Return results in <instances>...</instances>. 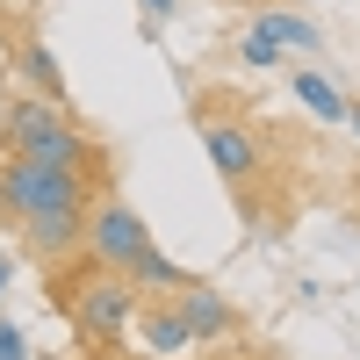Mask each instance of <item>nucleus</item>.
Masks as SVG:
<instances>
[{
  "instance_id": "1",
  "label": "nucleus",
  "mask_w": 360,
  "mask_h": 360,
  "mask_svg": "<svg viewBox=\"0 0 360 360\" xmlns=\"http://www.w3.org/2000/svg\"><path fill=\"white\" fill-rule=\"evenodd\" d=\"M51 310H65L72 324V346L86 360H108L123 353V339H137V310H144V288L130 274H115V266H94L86 259V274L65 281V266H51Z\"/></svg>"
},
{
  "instance_id": "2",
  "label": "nucleus",
  "mask_w": 360,
  "mask_h": 360,
  "mask_svg": "<svg viewBox=\"0 0 360 360\" xmlns=\"http://www.w3.org/2000/svg\"><path fill=\"white\" fill-rule=\"evenodd\" d=\"M0 152H22V159H44V166H79L94 188H108V152L72 123L65 101H44V94H8L0 108Z\"/></svg>"
},
{
  "instance_id": "3",
  "label": "nucleus",
  "mask_w": 360,
  "mask_h": 360,
  "mask_svg": "<svg viewBox=\"0 0 360 360\" xmlns=\"http://www.w3.org/2000/svg\"><path fill=\"white\" fill-rule=\"evenodd\" d=\"M101 188L86 180L79 166H44V159H22L8 152L0 159V209L8 217H44V209H86Z\"/></svg>"
},
{
  "instance_id": "4",
  "label": "nucleus",
  "mask_w": 360,
  "mask_h": 360,
  "mask_svg": "<svg viewBox=\"0 0 360 360\" xmlns=\"http://www.w3.org/2000/svg\"><path fill=\"white\" fill-rule=\"evenodd\" d=\"M144 245H152V224H144L123 195H108V188H101L94 202H86V259H94V266L130 274Z\"/></svg>"
},
{
  "instance_id": "5",
  "label": "nucleus",
  "mask_w": 360,
  "mask_h": 360,
  "mask_svg": "<svg viewBox=\"0 0 360 360\" xmlns=\"http://www.w3.org/2000/svg\"><path fill=\"white\" fill-rule=\"evenodd\" d=\"M202 152H209V166H217L231 188H252V180L266 173V144H259V130L231 123V115H202Z\"/></svg>"
},
{
  "instance_id": "6",
  "label": "nucleus",
  "mask_w": 360,
  "mask_h": 360,
  "mask_svg": "<svg viewBox=\"0 0 360 360\" xmlns=\"http://www.w3.org/2000/svg\"><path fill=\"white\" fill-rule=\"evenodd\" d=\"M22 252L37 259V266L86 259V209H44V217H22Z\"/></svg>"
},
{
  "instance_id": "7",
  "label": "nucleus",
  "mask_w": 360,
  "mask_h": 360,
  "mask_svg": "<svg viewBox=\"0 0 360 360\" xmlns=\"http://www.w3.org/2000/svg\"><path fill=\"white\" fill-rule=\"evenodd\" d=\"M173 303H180V317H188L195 346H224V339H238V324H245V317H238V303H231V295H224L217 281H202V274H195L188 288H180Z\"/></svg>"
},
{
  "instance_id": "8",
  "label": "nucleus",
  "mask_w": 360,
  "mask_h": 360,
  "mask_svg": "<svg viewBox=\"0 0 360 360\" xmlns=\"http://www.w3.org/2000/svg\"><path fill=\"white\" fill-rule=\"evenodd\" d=\"M137 339H144V353H166V360H180V353L195 346V332H188V317H180L173 295H144V310H137Z\"/></svg>"
},
{
  "instance_id": "9",
  "label": "nucleus",
  "mask_w": 360,
  "mask_h": 360,
  "mask_svg": "<svg viewBox=\"0 0 360 360\" xmlns=\"http://www.w3.org/2000/svg\"><path fill=\"white\" fill-rule=\"evenodd\" d=\"M8 58H15V72H22L29 94H44V101H65V108H72V94H65V65L51 58V44H44V37H15V44H8Z\"/></svg>"
},
{
  "instance_id": "10",
  "label": "nucleus",
  "mask_w": 360,
  "mask_h": 360,
  "mask_svg": "<svg viewBox=\"0 0 360 360\" xmlns=\"http://www.w3.org/2000/svg\"><path fill=\"white\" fill-rule=\"evenodd\" d=\"M288 94H295V108L310 115V123H346V94L324 72H310V65H288Z\"/></svg>"
},
{
  "instance_id": "11",
  "label": "nucleus",
  "mask_w": 360,
  "mask_h": 360,
  "mask_svg": "<svg viewBox=\"0 0 360 360\" xmlns=\"http://www.w3.org/2000/svg\"><path fill=\"white\" fill-rule=\"evenodd\" d=\"M252 29H259V37H274L281 58H288V51H317V44H324V37H317V22H310V15H295L288 0H274V8H252Z\"/></svg>"
},
{
  "instance_id": "12",
  "label": "nucleus",
  "mask_w": 360,
  "mask_h": 360,
  "mask_svg": "<svg viewBox=\"0 0 360 360\" xmlns=\"http://www.w3.org/2000/svg\"><path fill=\"white\" fill-rule=\"evenodd\" d=\"M130 281H137L144 295H180V288H188L195 274H188V266H173L159 245H144V252H137V266H130Z\"/></svg>"
},
{
  "instance_id": "13",
  "label": "nucleus",
  "mask_w": 360,
  "mask_h": 360,
  "mask_svg": "<svg viewBox=\"0 0 360 360\" xmlns=\"http://www.w3.org/2000/svg\"><path fill=\"white\" fill-rule=\"evenodd\" d=\"M238 65H245V72H274V65H288V58H281V44H274V37L245 29V37H238Z\"/></svg>"
},
{
  "instance_id": "14",
  "label": "nucleus",
  "mask_w": 360,
  "mask_h": 360,
  "mask_svg": "<svg viewBox=\"0 0 360 360\" xmlns=\"http://www.w3.org/2000/svg\"><path fill=\"white\" fill-rule=\"evenodd\" d=\"M137 8H144V29H152V37H159V29L180 15V0H137Z\"/></svg>"
},
{
  "instance_id": "15",
  "label": "nucleus",
  "mask_w": 360,
  "mask_h": 360,
  "mask_svg": "<svg viewBox=\"0 0 360 360\" xmlns=\"http://www.w3.org/2000/svg\"><path fill=\"white\" fill-rule=\"evenodd\" d=\"M0 360H29V339H22V324L0 317Z\"/></svg>"
},
{
  "instance_id": "16",
  "label": "nucleus",
  "mask_w": 360,
  "mask_h": 360,
  "mask_svg": "<svg viewBox=\"0 0 360 360\" xmlns=\"http://www.w3.org/2000/svg\"><path fill=\"white\" fill-rule=\"evenodd\" d=\"M346 123H353V137H360V101H346Z\"/></svg>"
},
{
  "instance_id": "17",
  "label": "nucleus",
  "mask_w": 360,
  "mask_h": 360,
  "mask_svg": "<svg viewBox=\"0 0 360 360\" xmlns=\"http://www.w3.org/2000/svg\"><path fill=\"white\" fill-rule=\"evenodd\" d=\"M224 8H274V0H224Z\"/></svg>"
},
{
  "instance_id": "18",
  "label": "nucleus",
  "mask_w": 360,
  "mask_h": 360,
  "mask_svg": "<svg viewBox=\"0 0 360 360\" xmlns=\"http://www.w3.org/2000/svg\"><path fill=\"white\" fill-rule=\"evenodd\" d=\"M0 295H8V252H0Z\"/></svg>"
},
{
  "instance_id": "19",
  "label": "nucleus",
  "mask_w": 360,
  "mask_h": 360,
  "mask_svg": "<svg viewBox=\"0 0 360 360\" xmlns=\"http://www.w3.org/2000/svg\"><path fill=\"white\" fill-rule=\"evenodd\" d=\"M137 360H166V353H137Z\"/></svg>"
},
{
  "instance_id": "20",
  "label": "nucleus",
  "mask_w": 360,
  "mask_h": 360,
  "mask_svg": "<svg viewBox=\"0 0 360 360\" xmlns=\"http://www.w3.org/2000/svg\"><path fill=\"white\" fill-rule=\"evenodd\" d=\"M8 8H15V0H0V15H8Z\"/></svg>"
},
{
  "instance_id": "21",
  "label": "nucleus",
  "mask_w": 360,
  "mask_h": 360,
  "mask_svg": "<svg viewBox=\"0 0 360 360\" xmlns=\"http://www.w3.org/2000/svg\"><path fill=\"white\" fill-rule=\"evenodd\" d=\"M224 360H238V353H224Z\"/></svg>"
}]
</instances>
